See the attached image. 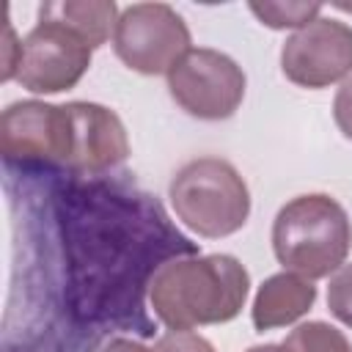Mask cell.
<instances>
[{
    "instance_id": "6da1fadb",
    "label": "cell",
    "mask_w": 352,
    "mask_h": 352,
    "mask_svg": "<svg viewBox=\"0 0 352 352\" xmlns=\"http://www.w3.org/2000/svg\"><path fill=\"white\" fill-rule=\"evenodd\" d=\"M248 292L250 275L228 253L170 258L148 283L151 308L170 330L231 322L245 308Z\"/></svg>"
},
{
    "instance_id": "7a4b0ae2",
    "label": "cell",
    "mask_w": 352,
    "mask_h": 352,
    "mask_svg": "<svg viewBox=\"0 0 352 352\" xmlns=\"http://www.w3.org/2000/svg\"><path fill=\"white\" fill-rule=\"evenodd\" d=\"M349 248L352 223L333 195H297L283 204L272 220V250L278 264L308 280H319L341 270Z\"/></svg>"
},
{
    "instance_id": "3957f363",
    "label": "cell",
    "mask_w": 352,
    "mask_h": 352,
    "mask_svg": "<svg viewBox=\"0 0 352 352\" xmlns=\"http://www.w3.org/2000/svg\"><path fill=\"white\" fill-rule=\"evenodd\" d=\"M168 198L176 217L206 239L231 236L250 217V190L239 170L220 157L184 162L168 184Z\"/></svg>"
},
{
    "instance_id": "277c9868",
    "label": "cell",
    "mask_w": 352,
    "mask_h": 352,
    "mask_svg": "<svg viewBox=\"0 0 352 352\" xmlns=\"http://www.w3.org/2000/svg\"><path fill=\"white\" fill-rule=\"evenodd\" d=\"M190 28L168 3H132L121 8L113 50L118 60L138 74H165L190 52Z\"/></svg>"
},
{
    "instance_id": "5b68a950",
    "label": "cell",
    "mask_w": 352,
    "mask_h": 352,
    "mask_svg": "<svg viewBox=\"0 0 352 352\" xmlns=\"http://www.w3.org/2000/svg\"><path fill=\"white\" fill-rule=\"evenodd\" d=\"M245 88L248 77L242 66L212 47H192L168 72L170 99L201 121L231 118L245 99Z\"/></svg>"
},
{
    "instance_id": "8992f818",
    "label": "cell",
    "mask_w": 352,
    "mask_h": 352,
    "mask_svg": "<svg viewBox=\"0 0 352 352\" xmlns=\"http://www.w3.org/2000/svg\"><path fill=\"white\" fill-rule=\"evenodd\" d=\"M91 44L69 25L38 16L33 30L22 38L14 80L30 94H60L82 80L91 66Z\"/></svg>"
},
{
    "instance_id": "52a82bcc",
    "label": "cell",
    "mask_w": 352,
    "mask_h": 352,
    "mask_svg": "<svg viewBox=\"0 0 352 352\" xmlns=\"http://www.w3.org/2000/svg\"><path fill=\"white\" fill-rule=\"evenodd\" d=\"M280 72L289 82L319 91L349 80L352 28L333 16H319L294 30L280 47Z\"/></svg>"
},
{
    "instance_id": "ba28073f",
    "label": "cell",
    "mask_w": 352,
    "mask_h": 352,
    "mask_svg": "<svg viewBox=\"0 0 352 352\" xmlns=\"http://www.w3.org/2000/svg\"><path fill=\"white\" fill-rule=\"evenodd\" d=\"M0 148L11 162H60L69 157V110L38 99L14 102L0 116Z\"/></svg>"
},
{
    "instance_id": "9c48e42d",
    "label": "cell",
    "mask_w": 352,
    "mask_h": 352,
    "mask_svg": "<svg viewBox=\"0 0 352 352\" xmlns=\"http://www.w3.org/2000/svg\"><path fill=\"white\" fill-rule=\"evenodd\" d=\"M69 157L66 168L77 173H102L129 157V138L116 110L96 102H66Z\"/></svg>"
},
{
    "instance_id": "30bf717a",
    "label": "cell",
    "mask_w": 352,
    "mask_h": 352,
    "mask_svg": "<svg viewBox=\"0 0 352 352\" xmlns=\"http://www.w3.org/2000/svg\"><path fill=\"white\" fill-rule=\"evenodd\" d=\"M314 302H316L314 280L283 270V272L270 275L258 286L253 305H250V319L258 333L286 327V324H294L297 319H302L314 308Z\"/></svg>"
},
{
    "instance_id": "8fae6325",
    "label": "cell",
    "mask_w": 352,
    "mask_h": 352,
    "mask_svg": "<svg viewBox=\"0 0 352 352\" xmlns=\"http://www.w3.org/2000/svg\"><path fill=\"white\" fill-rule=\"evenodd\" d=\"M118 14L121 8L113 0H58L38 6V16H50L69 25L91 44V50L102 47L110 33H116Z\"/></svg>"
},
{
    "instance_id": "7c38bea8",
    "label": "cell",
    "mask_w": 352,
    "mask_h": 352,
    "mask_svg": "<svg viewBox=\"0 0 352 352\" xmlns=\"http://www.w3.org/2000/svg\"><path fill=\"white\" fill-rule=\"evenodd\" d=\"M286 352H352L346 336L327 322H302L280 344Z\"/></svg>"
},
{
    "instance_id": "4fadbf2b",
    "label": "cell",
    "mask_w": 352,
    "mask_h": 352,
    "mask_svg": "<svg viewBox=\"0 0 352 352\" xmlns=\"http://www.w3.org/2000/svg\"><path fill=\"white\" fill-rule=\"evenodd\" d=\"M248 8L256 14V19L272 30H300L319 19L322 6L319 3H248Z\"/></svg>"
},
{
    "instance_id": "5bb4252c",
    "label": "cell",
    "mask_w": 352,
    "mask_h": 352,
    "mask_svg": "<svg viewBox=\"0 0 352 352\" xmlns=\"http://www.w3.org/2000/svg\"><path fill=\"white\" fill-rule=\"evenodd\" d=\"M327 308L341 324L352 327V264L333 272L327 286Z\"/></svg>"
},
{
    "instance_id": "9a60e30c",
    "label": "cell",
    "mask_w": 352,
    "mask_h": 352,
    "mask_svg": "<svg viewBox=\"0 0 352 352\" xmlns=\"http://www.w3.org/2000/svg\"><path fill=\"white\" fill-rule=\"evenodd\" d=\"M151 352H214V346L192 330H168L151 346Z\"/></svg>"
},
{
    "instance_id": "2e32d148",
    "label": "cell",
    "mask_w": 352,
    "mask_h": 352,
    "mask_svg": "<svg viewBox=\"0 0 352 352\" xmlns=\"http://www.w3.org/2000/svg\"><path fill=\"white\" fill-rule=\"evenodd\" d=\"M333 118L344 138L352 140V77L341 82L336 99H333Z\"/></svg>"
},
{
    "instance_id": "e0dca14e",
    "label": "cell",
    "mask_w": 352,
    "mask_h": 352,
    "mask_svg": "<svg viewBox=\"0 0 352 352\" xmlns=\"http://www.w3.org/2000/svg\"><path fill=\"white\" fill-rule=\"evenodd\" d=\"M99 352H151V349L143 346L140 341H132V338H113Z\"/></svg>"
},
{
    "instance_id": "ac0fdd59",
    "label": "cell",
    "mask_w": 352,
    "mask_h": 352,
    "mask_svg": "<svg viewBox=\"0 0 352 352\" xmlns=\"http://www.w3.org/2000/svg\"><path fill=\"white\" fill-rule=\"evenodd\" d=\"M245 352H286V349L280 344H256V346H250Z\"/></svg>"
},
{
    "instance_id": "d6986e66",
    "label": "cell",
    "mask_w": 352,
    "mask_h": 352,
    "mask_svg": "<svg viewBox=\"0 0 352 352\" xmlns=\"http://www.w3.org/2000/svg\"><path fill=\"white\" fill-rule=\"evenodd\" d=\"M338 8L341 11H352V6H346V3H338Z\"/></svg>"
}]
</instances>
